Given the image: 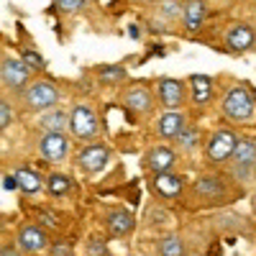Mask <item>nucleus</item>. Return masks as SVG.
Wrapping results in <instances>:
<instances>
[{
    "label": "nucleus",
    "instance_id": "nucleus-1",
    "mask_svg": "<svg viewBox=\"0 0 256 256\" xmlns=\"http://www.w3.org/2000/svg\"><path fill=\"white\" fill-rule=\"evenodd\" d=\"M244 195V190L230 180L228 172H210L200 174L195 182H190L187 192H184V205L190 210H223L228 205H233Z\"/></svg>",
    "mask_w": 256,
    "mask_h": 256
},
{
    "label": "nucleus",
    "instance_id": "nucleus-2",
    "mask_svg": "<svg viewBox=\"0 0 256 256\" xmlns=\"http://www.w3.org/2000/svg\"><path fill=\"white\" fill-rule=\"evenodd\" d=\"M220 116L230 126H254L256 123V95L246 84H233L220 98Z\"/></svg>",
    "mask_w": 256,
    "mask_h": 256
},
{
    "label": "nucleus",
    "instance_id": "nucleus-3",
    "mask_svg": "<svg viewBox=\"0 0 256 256\" xmlns=\"http://www.w3.org/2000/svg\"><path fill=\"white\" fill-rule=\"evenodd\" d=\"M238 138H241V134H238L233 126H218V128H212L210 136L205 138L202 162H205L210 169L228 166V162L233 159V154H236Z\"/></svg>",
    "mask_w": 256,
    "mask_h": 256
},
{
    "label": "nucleus",
    "instance_id": "nucleus-4",
    "mask_svg": "<svg viewBox=\"0 0 256 256\" xmlns=\"http://www.w3.org/2000/svg\"><path fill=\"white\" fill-rule=\"evenodd\" d=\"M226 172L241 190H248L256 184V136H241L236 154L228 162Z\"/></svg>",
    "mask_w": 256,
    "mask_h": 256
},
{
    "label": "nucleus",
    "instance_id": "nucleus-5",
    "mask_svg": "<svg viewBox=\"0 0 256 256\" xmlns=\"http://www.w3.org/2000/svg\"><path fill=\"white\" fill-rule=\"evenodd\" d=\"M62 90H59V84H54L52 80H34L28 88L24 90V95L18 98V105H20V110H26V113H46L52 108H56V105H62Z\"/></svg>",
    "mask_w": 256,
    "mask_h": 256
},
{
    "label": "nucleus",
    "instance_id": "nucleus-6",
    "mask_svg": "<svg viewBox=\"0 0 256 256\" xmlns=\"http://www.w3.org/2000/svg\"><path fill=\"white\" fill-rule=\"evenodd\" d=\"M34 82V70L20 59V56H3V64H0V88H3V95L18 100L24 95V90Z\"/></svg>",
    "mask_w": 256,
    "mask_h": 256
},
{
    "label": "nucleus",
    "instance_id": "nucleus-7",
    "mask_svg": "<svg viewBox=\"0 0 256 256\" xmlns=\"http://www.w3.org/2000/svg\"><path fill=\"white\" fill-rule=\"evenodd\" d=\"M120 105L134 120H146V118L154 116L159 102H156L154 88H148V84H144V82H131L120 92Z\"/></svg>",
    "mask_w": 256,
    "mask_h": 256
},
{
    "label": "nucleus",
    "instance_id": "nucleus-8",
    "mask_svg": "<svg viewBox=\"0 0 256 256\" xmlns=\"http://www.w3.org/2000/svg\"><path fill=\"white\" fill-rule=\"evenodd\" d=\"M182 0H162V3L152 6V13H146L141 20L152 34H172L177 24H182Z\"/></svg>",
    "mask_w": 256,
    "mask_h": 256
},
{
    "label": "nucleus",
    "instance_id": "nucleus-9",
    "mask_svg": "<svg viewBox=\"0 0 256 256\" xmlns=\"http://www.w3.org/2000/svg\"><path fill=\"white\" fill-rule=\"evenodd\" d=\"M110 156L113 152L105 141H90L74 154V166L82 177H98L110 164Z\"/></svg>",
    "mask_w": 256,
    "mask_h": 256
},
{
    "label": "nucleus",
    "instance_id": "nucleus-10",
    "mask_svg": "<svg viewBox=\"0 0 256 256\" xmlns=\"http://www.w3.org/2000/svg\"><path fill=\"white\" fill-rule=\"evenodd\" d=\"M36 154L46 164H64L72 156V134H36Z\"/></svg>",
    "mask_w": 256,
    "mask_h": 256
},
{
    "label": "nucleus",
    "instance_id": "nucleus-11",
    "mask_svg": "<svg viewBox=\"0 0 256 256\" xmlns=\"http://www.w3.org/2000/svg\"><path fill=\"white\" fill-rule=\"evenodd\" d=\"M70 134L74 141H95L100 136V120L90 102L80 100L70 108Z\"/></svg>",
    "mask_w": 256,
    "mask_h": 256
},
{
    "label": "nucleus",
    "instance_id": "nucleus-12",
    "mask_svg": "<svg viewBox=\"0 0 256 256\" xmlns=\"http://www.w3.org/2000/svg\"><path fill=\"white\" fill-rule=\"evenodd\" d=\"M156 102L164 110H184L190 102V84L177 77H159L154 82Z\"/></svg>",
    "mask_w": 256,
    "mask_h": 256
},
{
    "label": "nucleus",
    "instance_id": "nucleus-13",
    "mask_svg": "<svg viewBox=\"0 0 256 256\" xmlns=\"http://www.w3.org/2000/svg\"><path fill=\"white\" fill-rule=\"evenodd\" d=\"M177 164H180V154L172 144H156L141 154V172H146L148 177L174 172Z\"/></svg>",
    "mask_w": 256,
    "mask_h": 256
},
{
    "label": "nucleus",
    "instance_id": "nucleus-14",
    "mask_svg": "<svg viewBox=\"0 0 256 256\" xmlns=\"http://www.w3.org/2000/svg\"><path fill=\"white\" fill-rule=\"evenodd\" d=\"M190 182L184 174L180 172H164V174H154L148 177V192L154 195V200H180L184 192H187Z\"/></svg>",
    "mask_w": 256,
    "mask_h": 256
},
{
    "label": "nucleus",
    "instance_id": "nucleus-15",
    "mask_svg": "<svg viewBox=\"0 0 256 256\" xmlns=\"http://www.w3.org/2000/svg\"><path fill=\"white\" fill-rule=\"evenodd\" d=\"M16 244L28 256H38V254H49L52 236H49V230H44L38 223H20L16 228Z\"/></svg>",
    "mask_w": 256,
    "mask_h": 256
},
{
    "label": "nucleus",
    "instance_id": "nucleus-16",
    "mask_svg": "<svg viewBox=\"0 0 256 256\" xmlns=\"http://www.w3.org/2000/svg\"><path fill=\"white\" fill-rule=\"evenodd\" d=\"M102 226H105V233L113 238H128L131 233L136 230V218L134 212L123 208V205H108L102 212Z\"/></svg>",
    "mask_w": 256,
    "mask_h": 256
},
{
    "label": "nucleus",
    "instance_id": "nucleus-17",
    "mask_svg": "<svg viewBox=\"0 0 256 256\" xmlns=\"http://www.w3.org/2000/svg\"><path fill=\"white\" fill-rule=\"evenodd\" d=\"M223 46L228 52H233V54H251V52H256V31H254V26L241 24V20L230 24L223 31Z\"/></svg>",
    "mask_w": 256,
    "mask_h": 256
},
{
    "label": "nucleus",
    "instance_id": "nucleus-18",
    "mask_svg": "<svg viewBox=\"0 0 256 256\" xmlns=\"http://www.w3.org/2000/svg\"><path fill=\"white\" fill-rule=\"evenodd\" d=\"M172 146L177 148V154L180 156H202V148H205V134H202V128L198 123H187L182 131L172 138Z\"/></svg>",
    "mask_w": 256,
    "mask_h": 256
},
{
    "label": "nucleus",
    "instance_id": "nucleus-19",
    "mask_svg": "<svg viewBox=\"0 0 256 256\" xmlns=\"http://www.w3.org/2000/svg\"><path fill=\"white\" fill-rule=\"evenodd\" d=\"M187 123H190V116H187L184 110H164L162 116L154 118L152 134H154V138H159V141H172Z\"/></svg>",
    "mask_w": 256,
    "mask_h": 256
},
{
    "label": "nucleus",
    "instance_id": "nucleus-20",
    "mask_svg": "<svg viewBox=\"0 0 256 256\" xmlns=\"http://www.w3.org/2000/svg\"><path fill=\"white\" fill-rule=\"evenodd\" d=\"M187 84H190V102L198 110H208L216 102V80L210 74H190Z\"/></svg>",
    "mask_w": 256,
    "mask_h": 256
},
{
    "label": "nucleus",
    "instance_id": "nucleus-21",
    "mask_svg": "<svg viewBox=\"0 0 256 256\" xmlns=\"http://www.w3.org/2000/svg\"><path fill=\"white\" fill-rule=\"evenodd\" d=\"M34 131L36 134H70V110L64 105L38 113L34 120Z\"/></svg>",
    "mask_w": 256,
    "mask_h": 256
},
{
    "label": "nucleus",
    "instance_id": "nucleus-22",
    "mask_svg": "<svg viewBox=\"0 0 256 256\" xmlns=\"http://www.w3.org/2000/svg\"><path fill=\"white\" fill-rule=\"evenodd\" d=\"M208 0H187L184 3V10H182V24L180 28L192 36V34H198L202 26H205V20H208Z\"/></svg>",
    "mask_w": 256,
    "mask_h": 256
},
{
    "label": "nucleus",
    "instance_id": "nucleus-23",
    "mask_svg": "<svg viewBox=\"0 0 256 256\" xmlns=\"http://www.w3.org/2000/svg\"><path fill=\"white\" fill-rule=\"evenodd\" d=\"M212 226L223 233H236V236H251V230H254L248 218L238 216L236 210H218L212 216Z\"/></svg>",
    "mask_w": 256,
    "mask_h": 256
},
{
    "label": "nucleus",
    "instance_id": "nucleus-24",
    "mask_svg": "<svg viewBox=\"0 0 256 256\" xmlns=\"http://www.w3.org/2000/svg\"><path fill=\"white\" fill-rule=\"evenodd\" d=\"M13 177H16L18 192H20V195H26V198H34V195H38L41 190H46V180L41 177L36 169H31V166H16Z\"/></svg>",
    "mask_w": 256,
    "mask_h": 256
},
{
    "label": "nucleus",
    "instance_id": "nucleus-25",
    "mask_svg": "<svg viewBox=\"0 0 256 256\" xmlns=\"http://www.w3.org/2000/svg\"><path fill=\"white\" fill-rule=\"evenodd\" d=\"M92 74L98 88H120L128 80V70L123 64H100V67L92 70Z\"/></svg>",
    "mask_w": 256,
    "mask_h": 256
},
{
    "label": "nucleus",
    "instance_id": "nucleus-26",
    "mask_svg": "<svg viewBox=\"0 0 256 256\" xmlns=\"http://www.w3.org/2000/svg\"><path fill=\"white\" fill-rule=\"evenodd\" d=\"M74 192V180L64 172H52L46 177V195L54 200H67Z\"/></svg>",
    "mask_w": 256,
    "mask_h": 256
},
{
    "label": "nucleus",
    "instance_id": "nucleus-27",
    "mask_svg": "<svg viewBox=\"0 0 256 256\" xmlns=\"http://www.w3.org/2000/svg\"><path fill=\"white\" fill-rule=\"evenodd\" d=\"M156 254L159 256H187V241L180 236V233H164V236L156 241Z\"/></svg>",
    "mask_w": 256,
    "mask_h": 256
},
{
    "label": "nucleus",
    "instance_id": "nucleus-28",
    "mask_svg": "<svg viewBox=\"0 0 256 256\" xmlns=\"http://www.w3.org/2000/svg\"><path fill=\"white\" fill-rule=\"evenodd\" d=\"M34 212V223H38L44 230H49V233H59V230H64V223H62V218H59V212H54V210H49V208H34L31 210Z\"/></svg>",
    "mask_w": 256,
    "mask_h": 256
},
{
    "label": "nucleus",
    "instance_id": "nucleus-29",
    "mask_svg": "<svg viewBox=\"0 0 256 256\" xmlns=\"http://www.w3.org/2000/svg\"><path fill=\"white\" fill-rule=\"evenodd\" d=\"M88 3L90 0H52V8H54V13L62 18H70V16H77V13H82L84 8H88Z\"/></svg>",
    "mask_w": 256,
    "mask_h": 256
},
{
    "label": "nucleus",
    "instance_id": "nucleus-30",
    "mask_svg": "<svg viewBox=\"0 0 256 256\" xmlns=\"http://www.w3.org/2000/svg\"><path fill=\"white\" fill-rule=\"evenodd\" d=\"M16 120V110H13V98L3 95L0 98V131L8 134L10 131V126Z\"/></svg>",
    "mask_w": 256,
    "mask_h": 256
},
{
    "label": "nucleus",
    "instance_id": "nucleus-31",
    "mask_svg": "<svg viewBox=\"0 0 256 256\" xmlns=\"http://www.w3.org/2000/svg\"><path fill=\"white\" fill-rule=\"evenodd\" d=\"M152 210H154V216L152 218H146V226H159V228H164V226H169L172 223V216H169V210L162 205V200H156L154 205H152Z\"/></svg>",
    "mask_w": 256,
    "mask_h": 256
},
{
    "label": "nucleus",
    "instance_id": "nucleus-32",
    "mask_svg": "<svg viewBox=\"0 0 256 256\" xmlns=\"http://www.w3.org/2000/svg\"><path fill=\"white\" fill-rule=\"evenodd\" d=\"M88 256H110L108 241H105L100 233H95V236L88 238Z\"/></svg>",
    "mask_w": 256,
    "mask_h": 256
},
{
    "label": "nucleus",
    "instance_id": "nucleus-33",
    "mask_svg": "<svg viewBox=\"0 0 256 256\" xmlns=\"http://www.w3.org/2000/svg\"><path fill=\"white\" fill-rule=\"evenodd\" d=\"M20 59H24L34 72L36 70H46V59L41 56L38 52H34V49H20Z\"/></svg>",
    "mask_w": 256,
    "mask_h": 256
},
{
    "label": "nucleus",
    "instance_id": "nucleus-34",
    "mask_svg": "<svg viewBox=\"0 0 256 256\" xmlns=\"http://www.w3.org/2000/svg\"><path fill=\"white\" fill-rule=\"evenodd\" d=\"M49 256H74V246L67 238H56L49 246Z\"/></svg>",
    "mask_w": 256,
    "mask_h": 256
},
{
    "label": "nucleus",
    "instance_id": "nucleus-35",
    "mask_svg": "<svg viewBox=\"0 0 256 256\" xmlns=\"http://www.w3.org/2000/svg\"><path fill=\"white\" fill-rule=\"evenodd\" d=\"M0 256H28V254L20 248L16 241H6L3 246H0Z\"/></svg>",
    "mask_w": 256,
    "mask_h": 256
},
{
    "label": "nucleus",
    "instance_id": "nucleus-36",
    "mask_svg": "<svg viewBox=\"0 0 256 256\" xmlns=\"http://www.w3.org/2000/svg\"><path fill=\"white\" fill-rule=\"evenodd\" d=\"M128 34H131L134 38H138V26H131V28H128Z\"/></svg>",
    "mask_w": 256,
    "mask_h": 256
},
{
    "label": "nucleus",
    "instance_id": "nucleus-37",
    "mask_svg": "<svg viewBox=\"0 0 256 256\" xmlns=\"http://www.w3.org/2000/svg\"><path fill=\"white\" fill-rule=\"evenodd\" d=\"M141 3H146V6H156V3H162V0H141Z\"/></svg>",
    "mask_w": 256,
    "mask_h": 256
}]
</instances>
